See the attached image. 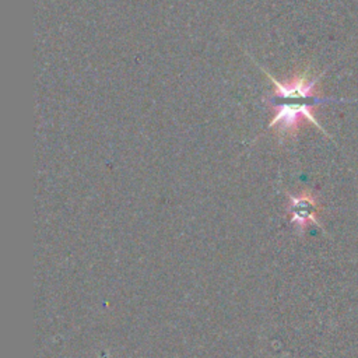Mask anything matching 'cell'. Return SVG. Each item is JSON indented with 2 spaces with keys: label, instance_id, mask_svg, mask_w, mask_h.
I'll use <instances>...</instances> for the list:
<instances>
[{
  "label": "cell",
  "instance_id": "1",
  "mask_svg": "<svg viewBox=\"0 0 358 358\" xmlns=\"http://www.w3.org/2000/svg\"><path fill=\"white\" fill-rule=\"evenodd\" d=\"M259 67L273 84V91L266 96L264 102L273 110V117L268 122L267 129L273 130L278 141L282 143L296 137L306 122L315 124L323 134L329 136L317 122L315 109L322 103L347 102L348 99H334L320 94L319 83L323 73L313 74V71L306 67L294 73L289 78L280 81L266 69L262 66Z\"/></svg>",
  "mask_w": 358,
  "mask_h": 358
},
{
  "label": "cell",
  "instance_id": "2",
  "mask_svg": "<svg viewBox=\"0 0 358 358\" xmlns=\"http://www.w3.org/2000/svg\"><path fill=\"white\" fill-rule=\"evenodd\" d=\"M288 204L287 213L289 215L291 222L299 229L303 231L309 224H319L317 214L320 210L316 194L312 190H302L298 194L287 193Z\"/></svg>",
  "mask_w": 358,
  "mask_h": 358
}]
</instances>
